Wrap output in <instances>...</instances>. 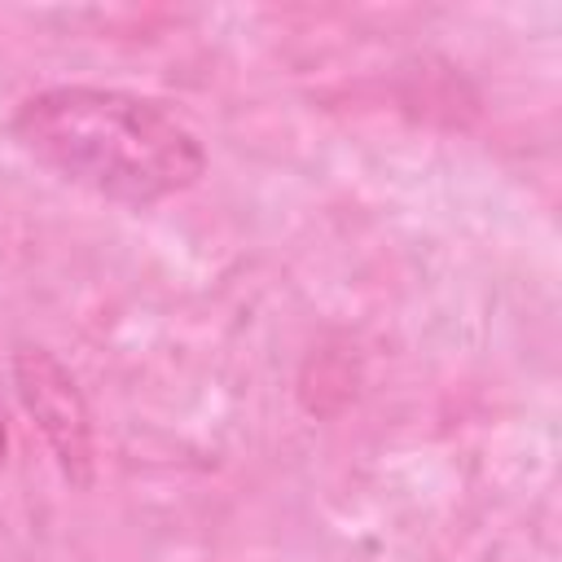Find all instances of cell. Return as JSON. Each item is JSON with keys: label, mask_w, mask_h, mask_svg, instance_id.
<instances>
[{"label": "cell", "mask_w": 562, "mask_h": 562, "mask_svg": "<svg viewBox=\"0 0 562 562\" xmlns=\"http://www.w3.org/2000/svg\"><path fill=\"white\" fill-rule=\"evenodd\" d=\"M18 145L61 180L149 206L206 171L202 140L158 101L119 88H44L13 114Z\"/></svg>", "instance_id": "6da1fadb"}, {"label": "cell", "mask_w": 562, "mask_h": 562, "mask_svg": "<svg viewBox=\"0 0 562 562\" xmlns=\"http://www.w3.org/2000/svg\"><path fill=\"white\" fill-rule=\"evenodd\" d=\"M4 448H9V435H4V422H0V461H4Z\"/></svg>", "instance_id": "3957f363"}, {"label": "cell", "mask_w": 562, "mask_h": 562, "mask_svg": "<svg viewBox=\"0 0 562 562\" xmlns=\"http://www.w3.org/2000/svg\"><path fill=\"white\" fill-rule=\"evenodd\" d=\"M18 391L31 417L40 422L44 439L53 443L66 474H88V408L75 391V378L48 356V351H22L18 356Z\"/></svg>", "instance_id": "7a4b0ae2"}]
</instances>
